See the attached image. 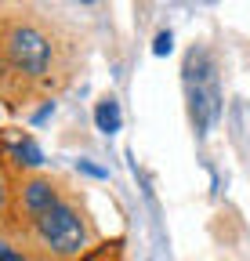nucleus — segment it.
Returning <instances> with one entry per match:
<instances>
[{"mask_svg":"<svg viewBox=\"0 0 250 261\" xmlns=\"http://www.w3.org/2000/svg\"><path fill=\"white\" fill-rule=\"evenodd\" d=\"M29 221H33V232H37V240H40V243H44L51 254H58V257H73V254L87 250L91 228H87L84 214H80L73 203H66L62 196H58V200H54L47 211L33 214Z\"/></svg>","mask_w":250,"mask_h":261,"instance_id":"obj_2","label":"nucleus"},{"mask_svg":"<svg viewBox=\"0 0 250 261\" xmlns=\"http://www.w3.org/2000/svg\"><path fill=\"white\" fill-rule=\"evenodd\" d=\"M167 51H171V33H160L152 44V55H167Z\"/></svg>","mask_w":250,"mask_h":261,"instance_id":"obj_7","label":"nucleus"},{"mask_svg":"<svg viewBox=\"0 0 250 261\" xmlns=\"http://www.w3.org/2000/svg\"><path fill=\"white\" fill-rule=\"evenodd\" d=\"M95 123H98L102 135H116V130H120L123 116H120L116 98H102V102H98V109H95Z\"/></svg>","mask_w":250,"mask_h":261,"instance_id":"obj_5","label":"nucleus"},{"mask_svg":"<svg viewBox=\"0 0 250 261\" xmlns=\"http://www.w3.org/2000/svg\"><path fill=\"white\" fill-rule=\"evenodd\" d=\"M0 69L8 76L25 80L33 87H47L51 80H62V44L58 37L37 18L15 15L0 25Z\"/></svg>","mask_w":250,"mask_h":261,"instance_id":"obj_1","label":"nucleus"},{"mask_svg":"<svg viewBox=\"0 0 250 261\" xmlns=\"http://www.w3.org/2000/svg\"><path fill=\"white\" fill-rule=\"evenodd\" d=\"M54 200H58V189H54L47 178H29V181L22 185V211H25L29 218L40 214V211H47Z\"/></svg>","mask_w":250,"mask_h":261,"instance_id":"obj_4","label":"nucleus"},{"mask_svg":"<svg viewBox=\"0 0 250 261\" xmlns=\"http://www.w3.org/2000/svg\"><path fill=\"white\" fill-rule=\"evenodd\" d=\"M15 156L22 160V163H29V167H37L40 163V149L29 142V138H22V142H15Z\"/></svg>","mask_w":250,"mask_h":261,"instance_id":"obj_6","label":"nucleus"},{"mask_svg":"<svg viewBox=\"0 0 250 261\" xmlns=\"http://www.w3.org/2000/svg\"><path fill=\"white\" fill-rule=\"evenodd\" d=\"M185 87H189V109H192V123L200 135H207L210 123L221 113V91H217V76L210 55L203 47H192L185 58Z\"/></svg>","mask_w":250,"mask_h":261,"instance_id":"obj_3","label":"nucleus"},{"mask_svg":"<svg viewBox=\"0 0 250 261\" xmlns=\"http://www.w3.org/2000/svg\"><path fill=\"white\" fill-rule=\"evenodd\" d=\"M0 261H22V254H15L8 243H0Z\"/></svg>","mask_w":250,"mask_h":261,"instance_id":"obj_8","label":"nucleus"}]
</instances>
